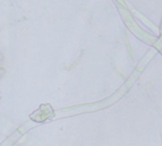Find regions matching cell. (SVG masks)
I'll return each instance as SVG.
<instances>
[{
  "label": "cell",
  "mask_w": 162,
  "mask_h": 146,
  "mask_svg": "<svg viewBox=\"0 0 162 146\" xmlns=\"http://www.w3.org/2000/svg\"><path fill=\"white\" fill-rule=\"evenodd\" d=\"M3 60H4V56L0 53V61H3Z\"/></svg>",
  "instance_id": "7a4b0ae2"
},
{
  "label": "cell",
  "mask_w": 162,
  "mask_h": 146,
  "mask_svg": "<svg viewBox=\"0 0 162 146\" xmlns=\"http://www.w3.org/2000/svg\"><path fill=\"white\" fill-rule=\"evenodd\" d=\"M5 74H6V71H5V69H3V68H0V78L3 77Z\"/></svg>",
  "instance_id": "6da1fadb"
}]
</instances>
